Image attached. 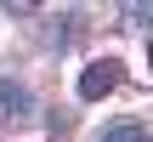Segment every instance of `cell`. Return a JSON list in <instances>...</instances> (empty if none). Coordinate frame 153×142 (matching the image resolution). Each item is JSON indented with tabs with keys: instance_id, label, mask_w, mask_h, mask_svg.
<instances>
[{
	"instance_id": "6da1fadb",
	"label": "cell",
	"mask_w": 153,
	"mask_h": 142,
	"mask_svg": "<svg viewBox=\"0 0 153 142\" xmlns=\"http://www.w3.org/2000/svg\"><path fill=\"white\" fill-rule=\"evenodd\" d=\"M119 80H125V68H119L114 57H102V63H91V68L79 74V102H102V97H108V91H114Z\"/></svg>"
},
{
	"instance_id": "7a4b0ae2",
	"label": "cell",
	"mask_w": 153,
	"mask_h": 142,
	"mask_svg": "<svg viewBox=\"0 0 153 142\" xmlns=\"http://www.w3.org/2000/svg\"><path fill=\"white\" fill-rule=\"evenodd\" d=\"M28 108H34V97H28L17 80H0V114H6V120H17V114H28Z\"/></svg>"
},
{
	"instance_id": "3957f363",
	"label": "cell",
	"mask_w": 153,
	"mask_h": 142,
	"mask_svg": "<svg viewBox=\"0 0 153 142\" xmlns=\"http://www.w3.org/2000/svg\"><path fill=\"white\" fill-rule=\"evenodd\" d=\"M102 142H148V125H136V120H119V125H108Z\"/></svg>"
},
{
	"instance_id": "277c9868",
	"label": "cell",
	"mask_w": 153,
	"mask_h": 142,
	"mask_svg": "<svg viewBox=\"0 0 153 142\" xmlns=\"http://www.w3.org/2000/svg\"><path fill=\"white\" fill-rule=\"evenodd\" d=\"M125 17H131V23H153V6H142V0H131V6H125Z\"/></svg>"
},
{
	"instance_id": "5b68a950",
	"label": "cell",
	"mask_w": 153,
	"mask_h": 142,
	"mask_svg": "<svg viewBox=\"0 0 153 142\" xmlns=\"http://www.w3.org/2000/svg\"><path fill=\"white\" fill-rule=\"evenodd\" d=\"M148 142H153V137H148Z\"/></svg>"
}]
</instances>
